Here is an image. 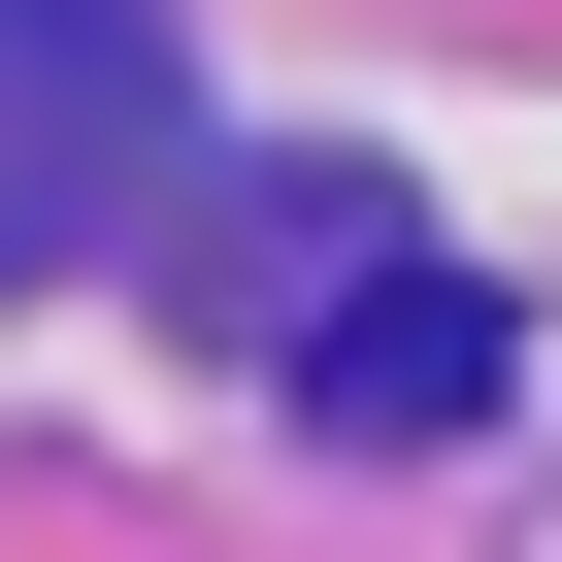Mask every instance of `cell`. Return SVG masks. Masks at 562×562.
I'll list each match as a JSON object with an SVG mask.
<instances>
[{"label": "cell", "mask_w": 562, "mask_h": 562, "mask_svg": "<svg viewBox=\"0 0 562 562\" xmlns=\"http://www.w3.org/2000/svg\"><path fill=\"white\" fill-rule=\"evenodd\" d=\"M331 397H364V430H463V397H496V299H463V265H397V299H331Z\"/></svg>", "instance_id": "1"}]
</instances>
